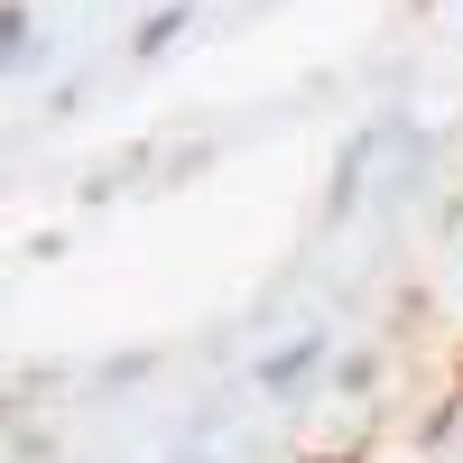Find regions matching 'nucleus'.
I'll return each mask as SVG.
<instances>
[{
  "mask_svg": "<svg viewBox=\"0 0 463 463\" xmlns=\"http://www.w3.org/2000/svg\"><path fill=\"white\" fill-rule=\"evenodd\" d=\"M334 362H343L334 325H297V334L269 343V353H250V390L269 408H306L316 390H334Z\"/></svg>",
  "mask_w": 463,
  "mask_h": 463,
  "instance_id": "1",
  "label": "nucleus"
},
{
  "mask_svg": "<svg viewBox=\"0 0 463 463\" xmlns=\"http://www.w3.org/2000/svg\"><path fill=\"white\" fill-rule=\"evenodd\" d=\"M408 130H417V121H362V130H343L334 176H325V222H353V213H362V185L380 176L390 148H408Z\"/></svg>",
  "mask_w": 463,
  "mask_h": 463,
  "instance_id": "2",
  "label": "nucleus"
},
{
  "mask_svg": "<svg viewBox=\"0 0 463 463\" xmlns=\"http://www.w3.org/2000/svg\"><path fill=\"white\" fill-rule=\"evenodd\" d=\"M47 19H37V0H0V84H47Z\"/></svg>",
  "mask_w": 463,
  "mask_h": 463,
  "instance_id": "3",
  "label": "nucleus"
},
{
  "mask_svg": "<svg viewBox=\"0 0 463 463\" xmlns=\"http://www.w3.org/2000/svg\"><path fill=\"white\" fill-rule=\"evenodd\" d=\"M195 28H204V0H158V10H139L130 19V65H167Z\"/></svg>",
  "mask_w": 463,
  "mask_h": 463,
  "instance_id": "4",
  "label": "nucleus"
},
{
  "mask_svg": "<svg viewBox=\"0 0 463 463\" xmlns=\"http://www.w3.org/2000/svg\"><path fill=\"white\" fill-rule=\"evenodd\" d=\"M380 380H390L380 343H343V362H334V399H380Z\"/></svg>",
  "mask_w": 463,
  "mask_h": 463,
  "instance_id": "5",
  "label": "nucleus"
},
{
  "mask_svg": "<svg viewBox=\"0 0 463 463\" xmlns=\"http://www.w3.org/2000/svg\"><path fill=\"white\" fill-rule=\"evenodd\" d=\"M148 371H158V353H121V362L93 371V390H130V380H148Z\"/></svg>",
  "mask_w": 463,
  "mask_h": 463,
  "instance_id": "6",
  "label": "nucleus"
}]
</instances>
